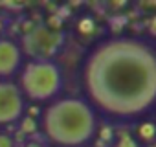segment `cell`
<instances>
[{"mask_svg":"<svg viewBox=\"0 0 156 147\" xmlns=\"http://www.w3.org/2000/svg\"><path fill=\"white\" fill-rule=\"evenodd\" d=\"M81 79L94 110L140 118L156 105V48L134 37L107 39L88 53Z\"/></svg>","mask_w":156,"mask_h":147,"instance_id":"cell-1","label":"cell"},{"mask_svg":"<svg viewBox=\"0 0 156 147\" xmlns=\"http://www.w3.org/2000/svg\"><path fill=\"white\" fill-rule=\"evenodd\" d=\"M42 132L57 147H83L98 131V112L83 98H61L42 112Z\"/></svg>","mask_w":156,"mask_h":147,"instance_id":"cell-2","label":"cell"},{"mask_svg":"<svg viewBox=\"0 0 156 147\" xmlns=\"http://www.w3.org/2000/svg\"><path fill=\"white\" fill-rule=\"evenodd\" d=\"M19 88L31 101H51L62 88V72L51 61H28L19 74Z\"/></svg>","mask_w":156,"mask_h":147,"instance_id":"cell-3","label":"cell"},{"mask_svg":"<svg viewBox=\"0 0 156 147\" xmlns=\"http://www.w3.org/2000/svg\"><path fill=\"white\" fill-rule=\"evenodd\" d=\"M64 44V33L51 30L48 26H35L28 33H24L20 41L22 55H28L31 61H51L53 55Z\"/></svg>","mask_w":156,"mask_h":147,"instance_id":"cell-4","label":"cell"},{"mask_svg":"<svg viewBox=\"0 0 156 147\" xmlns=\"http://www.w3.org/2000/svg\"><path fill=\"white\" fill-rule=\"evenodd\" d=\"M26 98L13 81H0V125H11L22 120Z\"/></svg>","mask_w":156,"mask_h":147,"instance_id":"cell-5","label":"cell"},{"mask_svg":"<svg viewBox=\"0 0 156 147\" xmlns=\"http://www.w3.org/2000/svg\"><path fill=\"white\" fill-rule=\"evenodd\" d=\"M22 52L15 41L0 39V81H8L22 68Z\"/></svg>","mask_w":156,"mask_h":147,"instance_id":"cell-6","label":"cell"},{"mask_svg":"<svg viewBox=\"0 0 156 147\" xmlns=\"http://www.w3.org/2000/svg\"><path fill=\"white\" fill-rule=\"evenodd\" d=\"M132 134L136 142H143L145 145L156 142V121H140L132 127Z\"/></svg>","mask_w":156,"mask_h":147,"instance_id":"cell-7","label":"cell"},{"mask_svg":"<svg viewBox=\"0 0 156 147\" xmlns=\"http://www.w3.org/2000/svg\"><path fill=\"white\" fill-rule=\"evenodd\" d=\"M116 147H140V143L136 142L132 129L129 131H119L116 136Z\"/></svg>","mask_w":156,"mask_h":147,"instance_id":"cell-8","label":"cell"},{"mask_svg":"<svg viewBox=\"0 0 156 147\" xmlns=\"http://www.w3.org/2000/svg\"><path fill=\"white\" fill-rule=\"evenodd\" d=\"M19 127H20V132L24 134H35L39 131V121L30 116H22V120L19 121Z\"/></svg>","mask_w":156,"mask_h":147,"instance_id":"cell-9","label":"cell"},{"mask_svg":"<svg viewBox=\"0 0 156 147\" xmlns=\"http://www.w3.org/2000/svg\"><path fill=\"white\" fill-rule=\"evenodd\" d=\"M0 147H15V140L8 132H0Z\"/></svg>","mask_w":156,"mask_h":147,"instance_id":"cell-10","label":"cell"},{"mask_svg":"<svg viewBox=\"0 0 156 147\" xmlns=\"http://www.w3.org/2000/svg\"><path fill=\"white\" fill-rule=\"evenodd\" d=\"M92 30H94V22H92L90 19H83V20L79 22V31H81V33L88 35Z\"/></svg>","mask_w":156,"mask_h":147,"instance_id":"cell-11","label":"cell"},{"mask_svg":"<svg viewBox=\"0 0 156 147\" xmlns=\"http://www.w3.org/2000/svg\"><path fill=\"white\" fill-rule=\"evenodd\" d=\"M24 147H44V145H42V143H41L39 140H30V142H28V143H26Z\"/></svg>","mask_w":156,"mask_h":147,"instance_id":"cell-12","label":"cell"},{"mask_svg":"<svg viewBox=\"0 0 156 147\" xmlns=\"http://www.w3.org/2000/svg\"><path fill=\"white\" fill-rule=\"evenodd\" d=\"M145 147H156V142H152V143H149V145H145Z\"/></svg>","mask_w":156,"mask_h":147,"instance_id":"cell-13","label":"cell"}]
</instances>
